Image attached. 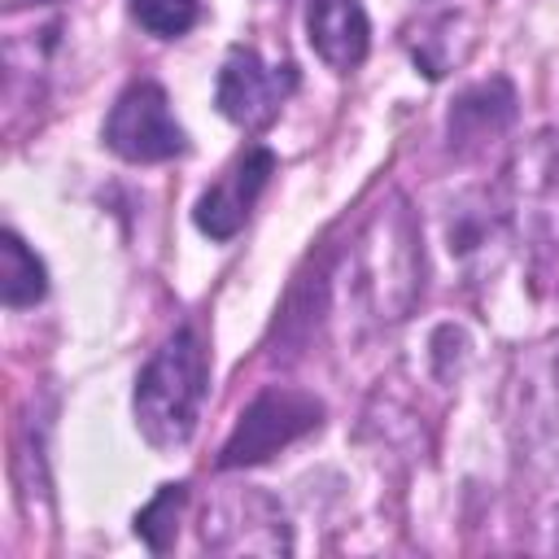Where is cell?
<instances>
[{"instance_id":"cell-1","label":"cell","mask_w":559,"mask_h":559,"mask_svg":"<svg viewBox=\"0 0 559 559\" xmlns=\"http://www.w3.org/2000/svg\"><path fill=\"white\" fill-rule=\"evenodd\" d=\"M210 393V354L192 328L170 332L135 380V428L157 450H179L201 419Z\"/></svg>"},{"instance_id":"cell-2","label":"cell","mask_w":559,"mask_h":559,"mask_svg":"<svg viewBox=\"0 0 559 559\" xmlns=\"http://www.w3.org/2000/svg\"><path fill=\"white\" fill-rule=\"evenodd\" d=\"M419 266L424 262H419L415 218L402 197H389V205H380L367 218L362 236L345 253L349 297H358L376 323H393L419 297Z\"/></svg>"},{"instance_id":"cell-3","label":"cell","mask_w":559,"mask_h":559,"mask_svg":"<svg viewBox=\"0 0 559 559\" xmlns=\"http://www.w3.org/2000/svg\"><path fill=\"white\" fill-rule=\"evenodd\" d=\"M201 546L214 555H288L293 533L280 502L262 489H223L201 511Z\"/></svg>"},{"instance_id":"cell-4","label":"cell","mask_w":559,"mask_h":559,"mask_svg":"<svg viewBox=\"0 0 559 559\" xmlns=\"http://www.w3.org/2000/svg\"><path fill=\"white\" fill-rule=\"evenodd\" d=\"M323 424V402L301 393V389H266L258 393L236 432L227 437L218 467H249V463H266L271 454H280L284 445H293L297 437L314 432Z\"/></svg>"},{"instance_id":"cell-5","label":"cell","mask_w":559,"mask_h":559,"mask_svg":"<svg viewBox=\"0 0 559 559\" xmlns=\"http://www.w3.org/2000/svg\"><path fill=\"white\" fill-rule=\"evenodd\" d=\"M105 144H109L122 162L148 166V162H170V157H179V153L188 148V135H183V127H179L175 114H170L166 87L153 83V79H140V83H131V87L114 100V109H109V118H105Z\"/></svg>"},{"instance_id":"cell-6","label":"cell","mask_w":559,"mask_h":559,"mask_svg":"<svg viewBox=\"0 0 559 559\" xmlns=\"http://www.w3.org/2000/svg\"><path fill=\"white\" fill-rule=\"evenodd\" d=\"M293 92H297V70L288 61L271 66V61H262L258 48L236 44L223 57V70L214 83V105L227 122H236L245 131H266Z\"/></svg>"},{"instance_id":"cell-7","label":"cell","mask_w":559,"mask_h":559,"mask_svg":"<svg viewBox=\"0 0 559 559\" xmlns=\"http://www.w3.org/2000/svg\"><path fill=\"white\" fill-rule=\"evenodd\" d=\"M275 175V153L266 144H249L245 153H236V162L201 192L197 210H192V223L210 236V240H231L249 214H253V201L258 192L266 188V179Z\"/></svg>"},{"instance_id":"cell-8","label":"cell","mask_w":559,"mask_h":559,"mask_svg":"<svg viewBox=\"0 0 559 559\" xmlns=\"http://www.w3.org/2000/svg\"><path fill=\"white\" fill-rule=\"evenodd\" d=\"M306 39L323 66L349 74L362 66L371 48V22L358 0H310L306 4Z\"/></svg>"},{"instance_id":"cell-9","label":"cell","mask_w":559,"mask_h":559,"mask_svg":"<svg viewBox=\"0 0 559 559\" xmlns=\"http://www.w3.org/2000/svg\"><path fill=\"white\" fill-rule=\"evenodd\" d=\"M515 118V92L507 79H489L472 92H463L450 109V144L454 148H480L493 135H502Z\"/></svg>"},{"instance_id":"cell-10","label":"cell","mask_w":559,"mask_h":559,"mask_svg":"<svg viewBox=\"0 0 559 559\" xmlns=\"http://www.w3.org/2000/svg\"><path fill=\"white\" fill-rule=\"evenodd\" d=\"M44 293H48L44 262L26 249L17 231H0V301L22 310V306H35Z\"/></svg>"},{"instance_id":"cell-11","label":"cell","mask_w":559,"mask_h":559,"mask_svg":"<svg viewBox=\"0 0 559 559\" xmlns=\"http://www.w3.org/2000/svg\"><path fill=\"white\" fill-rule=\"evenodd\" d=\"M188 502V485H162L157 498L135 515V533L144 537L148 550H166L175 542V528H179V511Z\"/></svg>"},{"instance_id":"cell-12","label":"cell","mask_w":559,"mask_h":559,"mask_svg":"<svg viewBox=\"0 0 559 559\" xmlns=\"http://www.w3.org/2000/svg\"><path fill=\"white\" fill-rule=\"evenodd\" d=\"M131 17L157 39H179L197 26L201 0H131Z\"/></svg>"},{"instance_id":"cell-13","label":"cell","mask_w":559,"mask_h":559,"mask_svg":"<svg viewBox=\"0 0 559 559\" xmlns=\"http://www.w3.org/2000/svg\"><path fill=\"white\" fill-rule=\"evenodd\" d=\"M555 546H559V515H555Z\"/></svg>"}]
</instances>
